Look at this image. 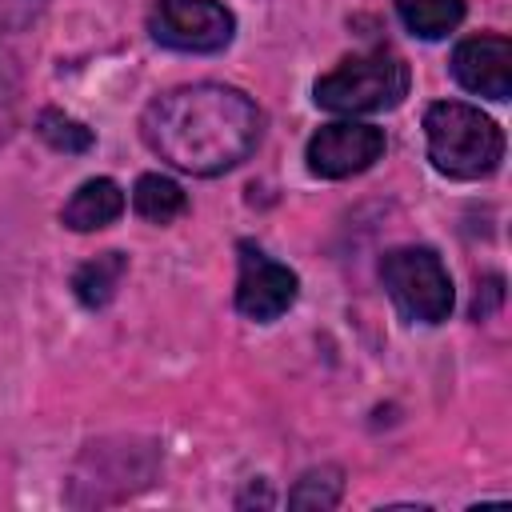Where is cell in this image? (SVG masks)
Returning <instances> with one entry per match:
<instances>
[{
	"mask_svg": "<svg viewBox=\"0 0 512 512\" xmlns=\"http://www.w3.org/2000/svg\"><path fill=\"white\" fill-rule=\"evenodd\" d=\"M140 140L184 176H220L260 148L264 112L236 84L196 80L148 100L140 112Z\"/></svg>",
	"mask_w": 512,
	"mask_h": 512,
	"instance_id": "1",
	"label": "cell"
},
{
	"mask_svg": "<svg viewBox=\"0 0 512 512\" xmlns=\"http://www.w3.org/2000/svg\"><path fill=\"white\" fill-rule=\"evenodd\" d=\"M424 148L440 176L484 180L504 160V128L464 100H436L424 108Z\"/></svg>",
	"mask_w": 512,
	"mask_h": 512,
	"instance_id": "2",
	"label": "cell"
},
{
	"mask_svg": "<svg viewBox=\"0 0 512 512\" xmlns=\"http://www.w3.org/2000/svg\"><path fill=\"white\" fill-rule=\"evenodd\" d=\"M408 88H412L408 60L392 48H368V52L344 56L336 68L316 76L312 100L316 108L336 116H372V112L400 108Z\"/></svg>",
	"mask_w": 512,
	"mask_h": 512,
	"instance_id": "3",
	"label": "cell"
},
{
	"mask_svg": "<svg viewBox=\"0 0 512 512\" xmlns=\"http://www.w3.org/2000/svg\"><path fill=\"white\" fill-rule=\"evenodd\" d=\"M380 284L396 312L412 324H444L456 308V288L452 272L440 260L436 248L428 244H400L380 256Z\"/></svg>",
	"mask_w": 512,
	"mask_h": 512,
	"instance_id": "4",
	"label": "cell"
},
{
	"mask_svg": "<svg viewBox=\"0 0 512 512\" xmlns=\"http://www.w3.org/2000/svg\"><path fill=\"white\" fill-rule=\"evenodd\" d=\"M148 36L168 52L212 56L236 36V16L220 0H152Z\"/></svg>",
	"mask_w": 512,
	"mask_h": 512,
	"instance_id": "5",
	"label": "cell"
},
{
	"mask_svg": "<svg viewBox=\"0 0 512 512\" xmlns=\"http://www.w3.org/2000/svg\"><path fill=\"white\" fill-rule=\"evenodd\" d=\"M296 296H300V276L284 260L268 256L252 240L236 244V296H232V304L244 320L272 324L296 304Z\"/></svg>",
	"mask_w": 512,
	"mask_h": 512,
	"instance_id": "6",
	"label": "cell"
},
{
	"mask_svg": "<svg viewBox=\"0 0 512 512\" xmlns=\"http://www.w3.org/2000/svg\"><path fill=\"white\" fill-rule=\"evenodd\" d=\"M384 148H388L384 128L348 116V120L320 124L304 144V160H308V172L320 180H348L368 172L384 156Z\"/></svg>",
	"mask_w": 512,
	"mask_h": 512,
	"instance_id": "7",
	"label": "cell"
},
{
	"mask_svg": "<svg viewBox=\"0 0 512 512\" xmlns=\"http://www.w3.org/2000/svg\"><path fill=\"white\" fill-rule=\"evenodd\" d=\"M156 476V444H144V448H108V444H92L84 456H80V468L72 476V488L76 484H92L88 496H80V504H104V488L116 484V500L132 496L136 488L152 484Z\"/></svg>",
	"mask_w": 512,
	"mask_h": 512,
	"instance_id": "8",
	"label": "cell"
},
{
	"mask_svg": "<svg viewBox=\"0 0 512 512\" xmlns=\"http://www.w3.org/2000/svg\"><path fill=\"white\" fill-rule=\"evenodd\" d=\"M452 76L464 92L484 100H508L512 96V40L500 32L464 36L452 48Z\"/></svg>",
	"mask_w": 512,
	"mask_h": 512,
	"instance_id": "9",
	"label": "cell"
},
{
	"mask_svg": "<svg viewBox=\"0 0 512 512\" xmlns=\"http://www.w3.org/2000/svg\"><path fill=\"white\" fill-rule=\"evenodd\" d=\"M128 200H124V188L112 180V176H88L76 184V192L64 200L60 208V224L68 232H100L108 224H116L124 216Z\"/></svg>",
	"mask_w": 512,
	"mask_h": 512,
	"instance_id": "10",
	"label": "cell"
},
{
	"mask_svg": "<svg viewBox=\"0 0 512 512\" xmlns=\"http://www.w3.org/2000/svg\"><path fill=\"white\" fill-rule=\"evenodd\" d=\"M124 276H128V256L120 248H108V252L84 260L72 272V296L80 300V308L100 312V308L112 304V296H116V288H120Z\"/></svg>",
	"mask_w": 512,
	"mask_h": 512,
	"instance_id": "11",
	"label": "cell"
},
{
	"mask_svg": "<svg viewBox=\"0 0 512 512\" xmlns=\"http://www.w3.org/2000/svg\"><path fill=\"white\" fill-rule=\"evenodd\" d=\"M132 212L148 224H172L188 212V192L164 172H144L132 184Z\"/></svg>",
	"mask_w": 512,
	"mask_h": 512,
	"instance_id": "12",
	"label": "cell"
},
{
	"mask_svg": "<svg viewBox=\"0 0 512 512\" xmlns=\"http://www.w3.org/2000/svg\"><path fill=\"white\" fill-rule=\"evenodd\" d=\"M400 24L420 40H444L464 20V0H392Z\"/></svg>",
	"mask_w": 512,
	"mask_h": 512,
	"instance_id": "13",
	"label": "cell"
},
{
	"mask_svg": "<svg viewBox=\"0 0 512 512\" xmlns=\"http://www.w3.org/2000/svg\"><path fill=\"white\" fill-rule=\"evenodd\" d=\"M340 496H344V472L336 464H316V468L300 472V480L288 488V508L328 512L340 504Z\"/></svg>",
	"mask_w": 512,
	"mask_h": 512,
	"instance_id": "14",
	"label": "cell"
},
{
	"mask_svg": "<svg viewBox=\"0 0 512 512\" xmlns=\"http://www.w3.org/2000/svg\"><path fill=\"white\" fill-rule=\"evenodd\" d=\"M36 136H40L52 152H64V156H84V152H92V144H96V132H92L84 120L68 116L64 108H40V116H36Z\"/></svg>",
	"mask_w": 512,
	"mask_h": 512,
	"instance_id": "15",
	"label": "cell"
},
{
	"mask_svg": "<svg viewBox=\"0 0 512 512\" xmlns=\"http://www.w3.org/2000/svg\"><path fill=\"white\" fill-rule=\"evenodd\" d=\"M16 124H20V68L12 52L0 48V148L12 140Z\"/></svg>",
	"mask_w": 512,
	"mask_h": 512,
	"instance_id": "16",
	"label": "cell"
},
{
	"mask_svg": "<svg viewBox=\"0 0 512 512\" xmlns=\"http://www.w3.org/2000/svg\"><path fill=\"white\" fill-rule=\"evenodd\" d=\"M48 0H0V32H24L44 16Z\"/></svg>",
	"mask_w": 512,
	"mask_h": 512,
	"instance_id": "17",
	"label": "cell"
},
{
	"mask_svg": "<svg viewBox=\"0 0 512 512\" xmlns=\"http://www.w3.org/2000/svg\"><path fill=\"white\" fill-rule=\"evenodd\" d=\"M248 504H260V508H268V504H272L268 480H260V484L252 480V484H248V492H244V496H236V508H248Z\"/></svg>",
	"mask_w": 512,
	"mask_h": 512,
	"instance_id": "18",
	"label": "cell"
}]
</instances>
